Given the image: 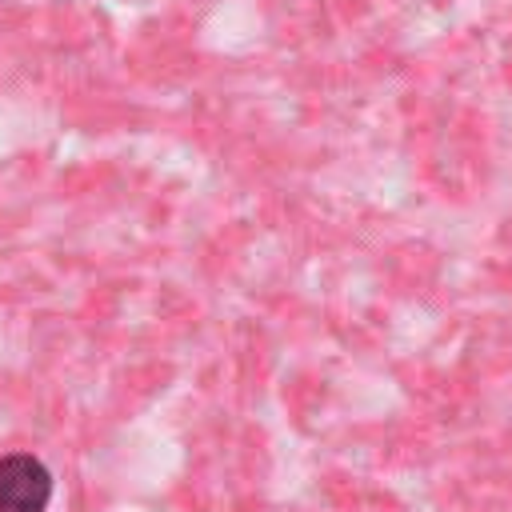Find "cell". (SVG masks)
Returning <instances> with one entry per match:
<instances>
[{"label":"cell","mask_w":512,"mask_h":512,"mask_svg":"<svg viewBox=\"0 0 512 512\" xmlns=\"http://www.w3.org/2000/svg\"><path fill=\"white\" fill-rule=\"evenodd\" d=\"M52 500V472L32 452L0 456V512H44Z\"/></svg>","instance_id":"obj_1"}]
</instances>
